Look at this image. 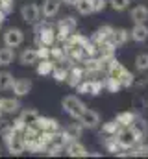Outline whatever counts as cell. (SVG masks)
<instances>
[{"label":"cell","instance_id":"5b68a950","mask_svg":"<svg viewBox=\"0 0 148 159\" xmlns=\"http://www.w3.org/2000/svg\"><path fill=\"white\" fill-rule=\"evenodd\" d=\"M76 87H78V91H80L81 94L96 96V94H100V91L104 89V81H100V80H87V81H80Z\"/></svg>","mask_w":148,"mask_h":159},{"label":"cell","instance_id":"d6a6232c","mask_svg":"<svg viewBox=\"0 0 148 159\" xmlns=\"http://www.w3.org/2000/svg\"><path fill=\"white\" fill-rule=\"evenodd\" d=\"M93 4V13H98V11H104L106 6H108V0H91Z\"/></svg>","mask_w":148,"mask_h":159},{"label":"cell","instance_id":"484cf974","mask_svg":"<svg viewBox=\"0 0 148 159\" xmlns=\"http://www.w3.org/2000/svg\"><path fill=\"white\" fill-rule=\"evenodd\" d=\"M135 119V115L132 113V111H122V113H118L117 115V122L120 124V128H126V126H130L132 124V120Z\"/></svg>","mask_w":148,"mask_h":159},{"label":"cell","instance_id":"4316f807","mask_svg":"<svg viewBox=\"0 0 148 159\" xmlns=\"http://www.w3.org/2000/svg\"><path fill=\"white\" fill-rule=\"evenodd\" d=\"M74 7L78 9L80 15H91V13H93V4H91L89 0H78Z\"/></svg>","mask_w":148,"mask_h":159},{"label":"cell","instance_id":"d590c367","mask_svg":"<svg viewBox=\"0 0 148 159\" xmlns=\"http://www.w3.org/2000/svg\"><path fill=\"white\" fill-rule=\"evenodd\" d=\"M67 133H69L71 137H80V133H81V124H74V126H71V128L67 129Z\"/></svg>","mask_w":148,"mask_h":159},{"label":"cell","instance_id":"83f0119b","mask_svg":"<svg viewBox=\"0 0 148 159\" xmlns=\"http://www.w3.org/2000/svg\"><path fill=\"white\" fill-rule=\"evenodd\" d=\"M118 129H120V124H118L117 120H109V122H106V124L102 126V133H104V135H115Z\"/></svg>","mask_w":148,"mask_h":159},{"label":"cell","instance_id":"8fae6325","mask_svg":"<svg viewBox=\"0 0 148 159\" xmlns=\"http://www.w3.org/2000/svg\"><path fill=\"white\" fill-rule=\"evenodd\" d=\"M67 154L71 156V157H87L89 156V152H87V148L81 144V143H78V141H69L67 143Z\"/></svg>","mask_w":148,"mask_h":159},{"label":"cell","instance_id":"74e56055","mask_svg":"<svg viewBox=\"0 0 148 159\" xmlns=\"http://www.w3.org/2000/svg\"><path fill=\"white\" fill-rule=\"evenodd\" d=\"M61 2H63V4H69V6H76L78 0H61Z\"/></svg>","mask_w":148,"mask_h":159},{"label":"cell","instance_id":"7a4b0ae2","mask_svg":"<svg viewBox=\"0 0 148 159\" xmlns=\"http://www.w3.org/2000/svg\"><path fill=\"white\" fill-rule=\"evenodd\" d=\"M4 137H6V144H7L9 154H13V156H21V154L26 150V143H24V139H22L21 133L9 129L7 133H4Z\"/></svg>","mask_w":148,"mask_h":159},{"label":"cell","instance_id":"ac0fdd59","mask_svg":"<svg viewBox=\"0 0 148 159\" xmlns=\"http://www.w3.org/2000/svg\"><path fill=\"white\" fill-rule=\"evenodd\" d=\"M111 34H113V28H111V26H102V28H98V30L95 32V35H93L91 43H95V44H102V43L109 41Z\"/></svg>","mask_w":148,"mask_h":159},{"label":"cell","instance_id":"ba28073f","mask_svg":"<svg viewBox=\"0 0 148 159\" xmlns=\"http://www.w3.org/2000/svg\"><path fill=\"white\" fill-rule=\"evenodd\" d=\"M58 30H59L58 39L59 41H67L69 39V35L76 30V20H74L72 17H65V19H61L59 24H58Z\"/></svg>","mask_w":148,"mask_h":159},{"label":"cell","instance_id":"ab89813d","mask_svg":"<svg viewBox=\"0 0 148 159\" xmlns=\"http://www.w3.org/2000/svg\"><path fill=\"white\" fill-rule=\"evenodd\" d=\"M146 156H148V144H146Z\"/></svg>","mask_w":148,"mask_h":159},{"label":"cell","instance_id":"4fadbf2b","mask_svg":"<svg viewBox=\"0 0 148 159\" xmlns=\"http://www.w3.org/2000/svg\"><path fill=\"white\" fill-rule=\"evenodd\" d=\"M130 37H132V41H135V43H145V41L148 39V26H146V22L135 24V26L132 28V32H130Z\"/></svg>","mask_w":148,"mask_h":159},{"label":"cell","instance_id":"e0dca14e","mask_svg":"<svg viewBox=\"0 0 148 159\" xmlns=\"http://www.w3.org/2000/svg\"><path fill=\"white\" fill-rule=\"evenodd\" d=\"M54 41H56V34H54V30L52 28H41L39 30V35H37V43L39 44H44V46H52L54 44Z\"/></svg>","mask_w":148,"mask_h":159},{"label":"cell","instance_id":"d4e9b609","mask_svg":"<svg viewBox=\"0 0 148 159\" xmlns=\"http://www.w3.org/2000/svg\"><path fill=\"white\" fill-rule=\"evenodd\" d=\"M13 74L11 72H7V70H2L0 72V91H7V89H11L13 87Z\"/></svg>","mask_w":148,"mask_h":159},{"label":"cell","instance_id":"9a60e30c","mask_svg":"<svg viewBox=\"0 0 148 159\" xmlns=\"http://www.w3.org/2000/svg\"><path fill=\"white\" fill-rule=\"evenodd\" d=\"M130 39V32L126 30V28H113V34H111L109 41L115 44V46H122V44H126Z\"/></svg>","mask_w":148,"mask_h":159},{"label":"cell","instance_id":"6da1fadb","mask_svg":"<svg viewBox=\"0 0 148 159\" xmlns=\"http://www.w3.org/2000/svg\"><path fill=\"white\" fill-rule=\"evenodd\" d=\"M108 76L109 78H115L122 87H130L133 83V74L120 61H117L115 57H111L109 61H108Z\"/></svg>","mask_w":148,"mask_h":159},{"label":"cell","instance_id":"ffe728a7","mask_svg":"<svg viewBox=\"0 0 148 159\" xmlns=\"http://www.w3.org/2000/svg\"><path fill=\"white\" fill-rule=\"evenodd\" d=\"M39 61V56H37V50L35 48H26V50H22V54H21V63L22 65H34Z\"/></svg>","mask_w":148,"mask_h":159},{"label":"cell","instance_id":"8992f818","mask_svg":"<svg viewBox=\"0 0 148 159\" xmlns=\"http://www.w3.org/2000/svg\"><path fill=\"white\" fill-rule=\"evenodd\" d=\"M80 120V124H81V128H87V129H95L98 124H100V115L96 113V111H93V109H83V113L78 117Z\"/></svg>","mask_w":148,"mask_h":159},{"label":"cell","instance_id":"30bf717a","mask_svg":"<svg viewBox=\"0 0 148 159\" xmlns=\"http://www.w3.org/2000/svg\"><path fill=\"white\" fill-rule=\"evenodd\" d=\"M130 129L135 133V137H137L139 141H143V139L148 135V122L145 119L135 117V119L132 120V124H130Z\"/></svg>","mask_w":148,"mask_h":159},{"label":"cell","instance_id":"f35d334b","mask_svg":"<svg viewBox=\"0 0 148 159\" xmlns=\"http://www.w3.org/2000/svg\"><path fill=\"white\" fill-rule=\"evenodd\" d=\"M2 20H4V13L0 11V24H2Z\"/></svg>","mask_w":148,"mask_h":159},{"label":"cell","instance_id":"e575fe53","mask_svg":"<svg viewBox=\"0 0 148 159\" xmlns=\"http://www.w3.org/2000/svg\"><path fill=\"white\" fill-rule=\"evenodd\" d=\"M37 56H39V59H46V57L50 56V48H48V46H44V44H39Z\"/></svg>","mask_w":148,"mask_h":159},{"label":"cell","instance_id":"d6986e66","mask_svg":"<svg viewBox=\"0 0 148 159\" xmlns=\"http://www.w3.org/2000/svg\"><path fill=\"white\" fill-rule=\"evenodd\" d=\"M11 89H13V93L17 96H24V94H28L32 91V81L30 80H15Z\"/></svg>","mask_w":148,"mask_h":159},{"label":"cell","instance_id":"7c38bea8","mask_svg":"<svg viewBox=\"0 0 148 159\" xmlns=\"http://www.w3.org/2000/svg\"><path fill=\"white\" fill-rule=\"evenodd\" d=\"M35 128L39 131H50V133H54V131L59 129V122L54 120V119H46V117H41L39 115V119L35 122Z\"/></svg>","mask_w":148,"mask_h":159},{"label":"cell","instance_id":"52a82bcc","mask_svg":"<svg viewBox=\"0 0 148 159\" xmlns=\"http://www.w3.org/2000/svg\"><path fill=\"white\" fill-rule=\"evenodd\" d=\"M21 15H22V19L26 22L34 24V22L39 20V17H41V7L37 4H34V2H28V4H24L21 7Z\"/></svg>","mask_w":148,"mask_h":159},{"label":"cell","instance_id":"f546056e","mask_svg":"<svg viewBox=\"0 0 148 159\" xmlns=\"http://www.w3.org/2000/svg\"><path fill=\"white\" fill-rule=\"evenodd\" d=\"M135 69L137 70H148V54H139L135 57Z\"/></svg>","mask_w":148,"mask_h":159},{"label":"cell","instance_id":"603a6c76","mask_svg":"<svg viewBox=\"0 0 148 159\" xmlns=\"http://www.w3.org/2000/svg\"><path fill=\"white\" fill-rule=\"evenodd\" d=\"M52 70H54V61H50L48 57L41 59L37 63V74L39 76H48V74H52Z\"/></svg>","mask_w":148,"mask_h":159},{"label":"cell","instance_id":"f1b7e54d","mask_svg":"<svg viewBox=\"0 0 148 159\" xmlns=\"http://www.w3.org/2000/svg\"><path fill=\"white\" fill-rule=\"evenodd\" d=\"M104 87H106L109 93H118V91L122 89V85H120V83H118L115 78H109V76L104 80Z\"/></svg>","mask_w":148,"mask_h":159},{"label":"cell","instance_id":"3957f363","mask_svg":"<svg viewBox=\"0 0 148 159\" xmlns=\"http://www.w3.org/2000/svg\"><path fill=\"white\" fill-rule=\"evenodd\" d=\"M115 139H117V143L120 144V148H122V150H132V148L139 143V139H137V137H135V133L130 129V126L120 128V129L115 133Z\"/></svg>","mask_w":148,"mask_h":159},{"label":"cell","instance_id":"5bb4252c","mask_svg":"<svg viewBox=\"0 0 148 159\" xmlns=\"http://www.w3.org/2000/svg\"><path fill=\"white\" fill-rule=\"evenodd\" d=\"M59 6H61V0H44V2H43V7H41V13H43L46 19H52V17L58 15Z\"/></svg>","mask_w":148,"mask_h":159},{"label":"cell","instance_id":"836d02e7","mask_svg":"<svg viewBox=\"0 0 148 159\" xmlns=\"http://www.w3.org/2000/svg\"><path fill=\"white\" fill-rule=\"evenodd\" d=\"M52 72H54L56 81H65V78H69V70H65V69H54Z\"/></svg>","mask_w":148,"mask_h":159},{"label":"cell","instance_id":"8d00e7d4","mask_svg":"<svg viewBox=\"0 0 148 159\" xmlns=\"http://www.w3.org/2000/svg\"><path fill=\"white\" fill-rule=\"evenodd\" d=\"M50 54H52L54 57H63V50H61V48H52Z\"/></svg>","mask_w":148,"mask_h":159},{"label":"cell","instance_id":"cb8c5ba5","mask_svg":"<svg viewBox=\"0 0 148 159\" xmlns=\"http://www.w3.org/2000/svg\"><path fill=\"white\" fill-rule=\"evenodd\" d=\"M37 119H39V113H37L35 109H26V111L21 113V120L24 122L26 128H28V126H35Z\"/></svg>","mask_w":148,"mask_h":159},{"label":"cell","instance_id":"4dcf8cb0","mask_svg":"<svg viewBox=\"0 0 148 159\" xmlns=\"http://www.w3.org/2000/svg\"><path fill=\"white\" fill-rule=\"evenodd\" d=\"M69 78H71L69 80V83L76 87V85L83 80V70H81V69H72V72H69Z\"/></svg>","mask_w":148,"mask_h":159},{"label":"cell","instance_id":"7402d4cb","mask_svg":"<svg viewBox=\"0 0 148 159\" xmlns=\"http://www.w3.org/2000/svg\"><path fill=\"white\" fill-rule=\"evenodd\" d=\"M13 59H15V52H13V48H11V46L0 48V65H2V67L11 65V63H13Z\"/></svg>","mask_w":148,"mask_h":159},{"label":"cell","instance_id":"277c9868","mask_svg":"<svg viewBox=\"0 0 148 159\" xmlns=\"http://www.w3.org/2000/svg\"><path fill=\"white\" fill-rule=\"evenodd\" d=\"M61 106H63V109H65V113L67 115H71L72 119H78L81 113H83V109H85V104L78 98V96H65L63 98V102H61Z\"/></svg>","mask_w":148,"mask_h":159},{"label":"cell","instance_id":"1f68e13d","mask_svg":"<svg viewBox=\"0 0 148 159\" xmlns=\"http://www.w3.org/2000/svg\"><path fill=\"white\" fill-rule=\"evenodd\" d=\"M108 4H109L115 11H124L130 6V0H108Z\"/></svg>","mask_w":148,"mask_h":159},{"label":"cell","instance_id":"b9f144b4","mask_svg":"<svg viewBox=\"0 0 148 159\" xmlns=\"http://www.w3.org/2000/svg\"><path fill=\"white\" fill-rule=\"evenodd\" d=\"M89 2H91V0H89Z\"/></svg>","mask_w":148,"mask_h":159},{"label":"cell","instance_id":"60d3db41","mask_svg":"<svg viewBox=\"0 0 148 159\" xmlns=\"http://www.w3.org/2000/svg\"><path fill=\"white\" fill-rule=\"evenodd\" d=\"M0 113H2V109H0Z\"/></svg>","mask_w":148,"mask_h":159},{"label":"cell","instance_id":"9c48e42d","mask_svg":"<svg viewBox=\"0 0 148 159\" xmlns=\"http://www.w3.org/2000/svg\"><path fill=\"white\" fill-rule=\"evenodd\" d=\"M22 41H24V34H22L21 28H9V30L4 34V44H6V46L15 48V46L22 44Z\"/></svg>","mask_w":148,"mask_h":159},{"label":"cell","instance_id":"2e32d148","mask_svg":"<svg viewBox=\"0 0 148 159\" xmlns=\"http://www.w3.org/2000/svg\"><path fill=\"white\" fill-rule=\"evenodd\" d=\"M130 19H132L135 24L148 22V7L146 6H135V7L130 11Z\"/></svg>","mask_w":148,"mask_h":159},{"label":"cell","instance_id":"44dd1931","mask_svg":"<svg viewBox=\"0 0 148 159\" xmlns=\"http://www.w3.org/2000/svg\"><path fill=\"white\" fill-rule=\"evenodd\" d=\"M19 107H21V104H19L17 100H13V98H2V100H0V109H2V113H15Z\"/></svg>","mask_w":148,"mask_h":159}]
</instances>
